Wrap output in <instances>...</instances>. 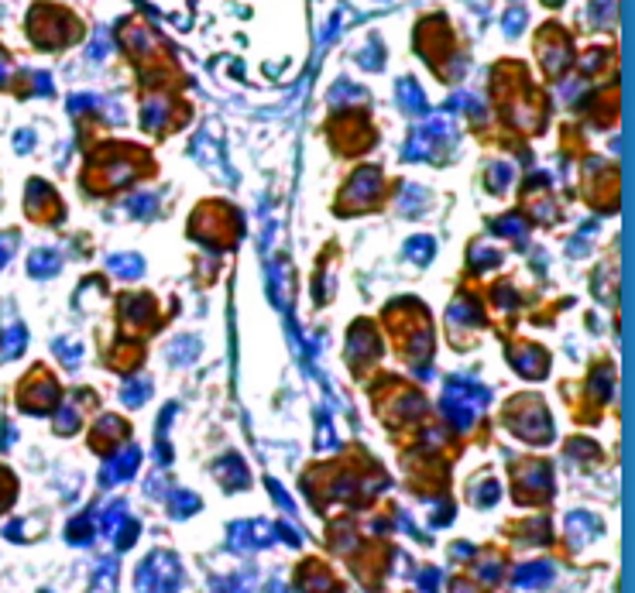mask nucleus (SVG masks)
<instances>
[{"mask_svg":"<svg viewBox=\"0 0 635 593\" xmlns=\"http://www.w3.org/2000/svg\"><path fill=\"white\" fill-rule=\"evenodd\" d=\"M488 398H491V391L481 387L477 381L450 377L447 387H443V415L450 418V425H457V429H471V422L488 405Z\"/></svg>","mask_w":635,"mask_h":593,"instance_id":"f257e3e1","label":"nucleus"},{"mask_svg":"<svg viewBox=\"0 0 635 593\" xmlns=\"http://www.w3.org/2000/svg\"><path fill=\"white\" fill-rule=\"evenodd\" d=\"M179 580H183V569H179V559L172 552H152L141 566H137V576H134V587L137 593H175L179 590Z\"/></svg>","mask_w":635,"mask_h":593,"instance_id":"f03ea898","label":"nucleus"},{"mask_svg":"<svg viewBox=\"0 0 635 593\" xmlns=\"http://www.w3.org/2000/svg\"><path fill=\"white\" fill-rule=\"evenodd\" d=\"M508 429L519 439H536V442H550L553 439V422L543 408V401H519V408L508 415Z\"/></svg>","mask_w":635,"mask_h":593,"instance_id":"7ed1b4c3","label":"nucleus"},{"mask_svg":"<svg viewBox=\"0 0 635 593\" xmlns=\"http://www.w3.org/2000/svg\"><path fill=\"white\" fill-rule=\"evenodd\" d=\"M58 401V385H55L49 374H31L27 385L21 387V408L31 415H49Z\"/></svg>","mask_w":635,"mask_h":593,"instance_id":"20e7f679","label":"nucleus"},{"mask_svg":"<svg viewBox=\"0 0 635 593\" xmlns=\"http://www.w3.org/2000/svg\"><path fill=\"white\" fill-rule=\"evenodd\" d=\"M227 542L234 552H251V549H265L275 542V528L268 521H234L227 528Z\"/></svg>","mask_w":635,"mask_h":593,"instance_id":"39448f33","label":"nucleus"},{"mask_svg":"<svg viewBox=\"0 0 635 593\" xmlns=\"http://www.w3.org/2000/svg\"><path fill=\"white\" fill-rule=\"evenodd\" d=\"M137 463H141V449H137V446H128L124 453H113V456L106 460L104 473H100V480H104V484H117V480H128V477H134Z\"/></svg>","mask_w":635,"mask_h":593,"instance_id":"423d86ee","label":"nucleus"},{"mask_svg":"<svg viewBox=\"0 0 635 593\" xmlns=\"http://www.w3.org/2000/svg\"><path fill=\"white\" fill-rule=\"evenodd\" d=\"M374 192H378V172H374V168H361V172L350 179V185H347L344 206H364V203L374 199Z\"/></svg>","mask_w":635,"mask_h":593,"instance_id":"0eeeda50","label":"nucleus"},{"mask_svg":"<svg viewBox=\"0 0 635 593\" xmlns=\"http://www.w3.org/2000/svg\"><path fill=\"white\" fill-rule=\"evenodd\" d=\"M515 490H532L539 497H546L553 490V473L546 463H529L526 470L515 473Z\"/></svg>","mask_w":635,"mask_h":593,"instance_id":"6e6552de","label":"nucleus"},{"mask_svg":"<svg viewBox=\"0 0 635 593\" xmlns=\"http://www.w3.org/2000/svg\"><path fill=\"white\" fill-rule=\"evenodd\" d=\"M508 361L515 363V370H519L522 377H543L546 367H550L546 354H543L539 347H519V350L508 354Z\"/></svg>","mask_w":635,"mask_h":593,"instance_id":"1a4fd4ad","label":"nucleus"},{"mask_svg":"<svg viewBox=\"0 0 635 593\" xmlns=\"http://www.w3.org/2000/svg\"><path fill=\"white\" fill-rule=\"evenodd\" d=\"M213 473H216V480H220L227 490H244L247 484H251L247 466L240 463V456H223L220 463L213 466Z\"/></svg>","mask_w":635,"mask_h":593,"instance_id":"9d476101","label":"nucleus"},{"mask_svg":"<svg viewBox=\"0 0 635 593\" xmlns=\"http://www.w3.org/2000/svg\"><path fill=\"white\" fill-rule=\"evenodd\" d=\"M62 271V254L52 251V247H38V251H31V258H27V275L31 278H52Z\"/></svg>","mask_w":635,"mask_h":593,"instance_id":"9b49d317","label":"nucleus"},{"mask_svg":"<svg viewBox=\"0 0 635 593\" xmlns=\"http://www.w3.org/2000/svg\"><path fill=\"white\" fill-rule=\"evenodd\" d=\"M484 319H481V309H477L471 299H457L450 309H447V326L450 330H477Z\"/></svg>","mask_w":635,"mask_h":593,"instance_id":"f8f14e48","label":"nucleus"},{"mask_svg":"<svg viewBox=\"0 0 635 593\" xmlns=\"http://www.w3.org/2000/svg\"><path fill=\"white\" fill-rule=\"evenodd\" d=\"M302 593H344V587L323 566H302Z\"/></svg>","mask_w":635,"mask_h":593,"instance_id":"ddd939ff","label":"nucleus"},{"mask_svg":"<svg viewBox=\"0 0 635 593\" xmlns=\"http://www.w3.org/2000/svg\"><path fill=\"white\" fill-rule=\"evenodd\" d=\"M550 580H553V566H550V563H526V566H519V573H515V583L526 587V590L546 587Z\"/></svg>","mask_w":635,"mask_h":593,"instance_id":"4468645a","label":"nucleus"},{"mask_svg":"<svg viewBox=\"0 0 635 593\" xmlns=\"http://www.w3.org/2000/svg\"><path fill=\"white\" fill-rule=\"evenodd\" d=\"M25 343H27V330L21 326V323L7 326V330L0 333V357H4V361L21 357V354H25Z\"/></svg>","mask_w":635,"mask_h":593,"instance_id":"2eb2a0df","label":"nucleus"},{"mask_svg":"<svg viewBox=\"0 0 635 593\" xmlns=\"http://www.w3.org/2000/svg\"><path fill=\"white\" fill-rule=\"evenodd\" d=\"M106 268H110L117 278H128V282H134V278H141V271H144V261L137 258V254H110Z\"/></svg>","mask_w":635,"mask_h":593,"instance_id":"dca6fc26","label":"nucleus"},{"mask_svg":"<svg viewBox=\"0 0 635 593\" xmlns=\"http://www.w3.org/2000/svg\"><path fill=\"white\" fill-rule=\"evenodd\" d=\"M152 398V381L148 377H134L128 385L121 387V405L124 408H137V405H144Z\"/></svg>","mask_w":635,"mask_h":593,"instance_id":"f3484780","label":"nucleus"},{"mask_svg":"<svg viewBox=\"0 0 635 593\" xmlns=\"http://www.w3.org/2000/svg\"><path fill=\"white\" fill-rule=\"evenodd\" d=\"M203 508V501L192 494V490H175L172 497H168V511H172V518H189V515H196Z\"/></svg>","mask_w":635,"mask_h":593,"instance_id":"a211bd4d","label":"nucleus"},{"mask_svg":"<svg viewBox=\"0 0 635 593\" xmlns=\"http://www.w3.org/2000/svg\"><path fill=\"white\" fill-rule=\"evenodd\" d=\"M168 357H172V363H192L196 357H199V339H196V336H179V339H172Z\"/></svg>","mask_w":635,"mask_h":593,"instance_id":"6ab92c4d","label":"nucleus"},{"mask_svg":"<svg viewBox=\"0 0 635 593\" xmlns=\"http://www.w3.org/2000/svg\"><path fill=\"white\" fill-rule=\"evenodd\" d=\"M398 100H402V106H405L409 113H423L426 110L423 89H419L412 79H402V82H398Z\"/></svg>","mask_w":635,"mask_h":593,"instance_id":"aec40b11","label":"nucleus"},{"mask_svg":"<svg viewBox=\"0 0 635 593\" xmlns=\"http://www.w3.org/2000/svg\"><path fill=\"white\" fill-rule=\"evenodd\" d=\"M66 539L73 542V545H86V542L93 539V511L73 518V521H69V528H66Z\"/></svg>","mask_w":635,"mask_h":593,"instance_id":"412c9836","label":"nucleus"},{"mask_svg":"<svg viewBox=\"0 0 635 593\" xmlns=\"http://www.w3.org/2000/svg\"><path fill=\"white\" fill-rule=\"evenodd\" d=\"M433 237H412L409 244H405V258L416 261V264H426V261L433 258Z\"/></svg>","mask_w":635,"mask_h":593,"instance_id":"4be33fe9","label":"nucleus"},{"mask_svg":"<svg viewBox=\"0 0 635 593\" xmlns=\"http://www.w3.org/2000/svg\"><path fill=\"white\" fill-rule=\"evenodd\" d=\"M124 521H128V504H124V501H113V504L104 511V532H106V535L121 532V525H124Z\"/></svg>","mask_w":635,"mask_h":593,"instance_id":"5701e85b","label":"nucleus"},{"mask_svg":"<svg viewBox=\"0 0 635 593\" xmlns=\"http://www.w3.org/2000/svg\"><path fill=\"white\" fill-rule=\"evenodd\" d=\"M254 590V583H251V576L244 573V576H227V580H216L213 583V593H251Z\"/></svg>","mask_w":635,"mask_h":593,"instance_id":"b1692460","label":"nucleus"},{"mask_svg":"<svg viewBox=\"0 0 635 593\" xmlns=\"http://www.w3.org/2000/svg\"><path fill=\"white\" fill-rule=\"evenodd\" d=\"M80 425V408L73 401L58 405V415H55V432H73Z\"/></svg>","mask_w":635,"mask_h":593,"instance_id":"393cba45","label":"nucleus"},{"mask_svg":"<svg viewBox=\"0 0 635 593\" xmlns=\"http://www.w3.org/2000/svg\"><path fill=\"white\" fill-rule=\"evenodd\" d=\"M491 230L502 233V237H522L529 230V223L522 216H505V220H491Z\"/></svg>","mask_w":635,"mask_h":593,"instance_id":"a878e982","label":"nucleus"},{"mask_svg":"<svg viewBox=\"0 0 635 593\" xmlns=\"http://www.w3.org/2000/svg\"><path fill=\"white\" fill-rule=\"evenodd\" d=\"M567 532H570L574 539H577V535H594V532H598V521L591 515H581V511H577V515L567 518Z\"/></svg>","mask_w":635,"mask_h":593,"instance_id":"bb28decb","label":"nucleus"},{"mask_svg":"<svg viewBox=\"0 0 635 593\" xmlns=\"http://www.w3.org/2000/svg\"><path fill=\"white\" fill-rule=\"evenodd\" d=\"M498 261H502V254H498V251H491V247H481V244H477V247H471V264H474L477 271H484V268H495Z\"/></svg>","mask_w":635,"mask_h":593,"instance_id":"cd10ccee","label":"nucleus"},{"mask_svg":"<svg viewBox=\"0 0 635 593\" xmlns=\"http://www.w3.org/2000/svg\"><path fill=\"white\" fill-rule=\"evenodd\" d=\"M508 179H512V168L498 161V165H491V172H488V189H491V192H502L505 185H508Z\"/></svg>","mask_w":635,"mask_h":593,"instance_id":"c85d7f7f","label":"nucleus"},{"mask_svg":"<svg viewBox=\"0 0 635 593\" xmlns=\"http://www.w3.org/2000/svg\"><path fill=\"white\" fill-rule=\"evenodd\" d=\"M591 387H594V394H598V398H608V391H611V367H608V363H601V367L594 370Z\"/></svg>","mask_w":635,"mask_h":593,"instance_id":"c756f323","label":"nucleus"},{"mask_svg":"<svg viewBox=\"0 0 635 593\" xmlns=\"http://www.w3.org/2000/svg\"><path fill=\"white\" fill-rule=\"evenodd\" d=\"M498 494H502V490H498V484H495V480H484V484H481V494L474 490V504L488 508V504H495V501H498Z\"/></svg>","mask_w":635,"mask_h":593,"instance_id":"7c9ffc66","label":"nucleus"},{"mask_svg":"<svg viewBox=\"0 0 635 593\" xmlns=\"http://www.w3.org/2000/svg\"><path fill=\"white\" fill-rule=\"evenodd\" d=\"M55 350H58V361H62V363H69V367H76V363H80V347H76V343H62V339H58V343H55Z\"/></svg>","mask_w":635,"mask_h":593,"instance_id":"2f4dec72","label":"nucleus"},{"mask_svg":"<svg viewBox=\"0 0 635 593\" xmlns=\"http://www.w3.org/2000/svg\"><path fill=\"white\" fill-rule=\"evenodd\" d=\"M419 590H423V593H436V590H440V573H436L433 566L419 573Z\"/></svg>","mask_w":635,"mask_h":593,"instance_id":"473e14b6","label":"nucleus"},{"mask_svg":"<svg viewBox=\"0 0 635 593\" xmlns=\"http://www.w3.org/2000/svg\"><path fill=\"white\" fill-rule=\"evenodd\" d=\"M128 209L137 213V216H148V213L155 209V196H134L131 203H128Z\"/></svg>","mask_w":635,"mask_h":593,"instance_id":"72a5a7b5","label":"nucleus"},{"mask_svg":"<svg viewBox=\"0 0 635 593\" xmlns=\"http://www.w3.org/2000/svg\"><path fill=\"white\" fill-rule=\"evenodd\" d=\"M14 244H18V237H14V233H0V268L11 261V254H14Z\"/></svg>","mask_w":635,"mask_h":593,"instance_id":"f704fd0d","label":"nucleus"},{"mask_svg":"<svg viewBox=\"0 0 635 593\" xmlns=\"http://www.w3.org/2000/svg\"><path fill=\"white\" fill-rule=\"evenodd\" d=\"M268 487H271V494H275V501H278V504H282V508L292 515V501H289V494L282 490V484H278V480H268Z\"/></svg>","mask_w":635,"mask_h":593,"instance_id":"c9c22d12","label":"nucleus"},{"mask_svg":"<svg viewBox=\"0 0 635 593\" xmlns=\"http://www.w3.org/2000/svg\"><path fill=\"white\" fill-rule=\"evenodd\" d=\"M522 21H526V14H522V11L508 14V35H519V31H522Z\"/></svg>","mask_w":635,"mask_h":593,"instance_id":"e433bc0d","label":"nucleus"},{"mask_svg":"<svg viewBox=\"0 0 635 593\" xmlns=\"http://www.w3.org/2000/svg\"><path fill=\"white\" fill-rule=\"evenodd\" d=\"M477 573H481V580H498V563H484Z\"/></svg>","mask_w":635,"mask_h":593,"instance_id":"4c0bfd02","label":"nucleus"},{"mask_svg":"<svg viewBox=\"0 0 635 593\" xmlns=\"http://www.w3.org/2000/svg\"><path fill=\"white\" fill-rule=\"evenodd\" d=\"M453 552H457V559H467V556H471L474 549H471L467 542H457V549H453Z\"/></svg>","mask_w":635,"mask_h":593,"instance_id":"58836bf2","label":"nucleus"},{"mask_svg":"<svg viewBox=\"0 0 635 593\" xmlns=\"http://www.w3.org/2000/svg\"><path fill=\"white\" fill-rule=\"evenodd\" d=\"M268 593H289V590H285V583H282V580H271V587H268Z\"/></svg>","mask_w":635,"mask_h":593,"instance_id":"ea45409f","label":"nucleus"},{"mask_svg":"<svg viewBox=\"0 0 635 593\" xmlns=\"http://www.w3.org/2000/svg\"><path fill=\"white\" fill-rule=\"evenodd\" d=\"M453 593H477L471 583H453Z\"/></svg>","mask_w":635,"mask_h":593,"instance_id":"a19ab883","label":"nucleus"}]
</instances>
